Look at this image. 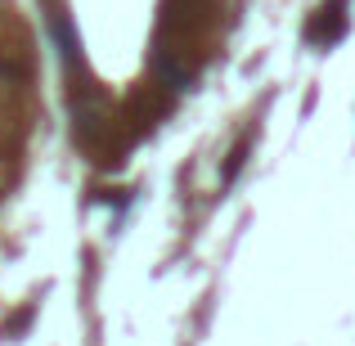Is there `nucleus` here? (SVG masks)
Returning <instances> with one entry per match:
<instances>
[{
	"label": "nucleus",
	"instance_id": "f257e3e1",
	"mask_svg": "<svg viewBox=\"0 0 355 346\" xmlns=\"http://www.w3.org/2000/svg\"><path fill=\"white\" fill-rule=\"evenodd\" d=\"M342 32H347V0H329V5H324L320 14L311 18V27H306V36H311L315 45L338 41Z\"/></svg>",
	"mask_w": 355,
	"mask_h": 346
},
{
	"label": "nucleus",
	"instance_id": "f03ea898",
	"mask_svg": "<svg viewBox=\"0 0 355 346\" xmlns=\"http://www.w3.org/2000/svg\"><path fill=\"white\" fill-rule=\"evenodd\" d=\"M0 81H27V63H23V59H9V54H0Z\"/></svg>",
	"mask_w": 355,
	"mask_h": 346
}]
</instances>
